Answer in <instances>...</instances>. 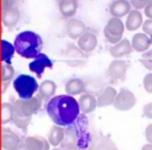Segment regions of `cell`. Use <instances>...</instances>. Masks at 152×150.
I'll use <instances>...</instances> for the list:
<instances>
[{
  "label": "cell",
  "instance_id": "obj_1",
  "mask_svg": "<svg viewBox=\"0 0 152 150\" xmlns=\"http://www.w3.org/2000/svg\"><path fill=\"white\" fill-rule=\"evenodd\" d=\"M46 111L51 120L58 126H70L80 116L78 100L67 94L51 98L47 104Z\"/></svg>",
  "mask_w": 152,
  "mask_h": 150
},
{
  "label": "cell",
  "instance_id": "obj_2",
  "mask_svg": "<svg viewBox=\"0 0 152 150\" xmlns=\"http://www.w3.org/2000/svg\"><path fill=\"white\" fill-rule=\"evenodd\" d=\"M42 97L34 96L30 100H18L13 104L14 117L13 121L17 127L25 131L31 120V116L37 114L42 107Z\"/></svg>",
  "mask_w": 152,
  "mask_h": 150
},
{
  "label": "cell",
  "instance_id": "obj_3",
  "mask_svg": "<svg viewBox=\"0 0 152 150\" xmlns=\"http://www.w3.org/2000/svg\"><path fill=\"white\" fill-rule=\"evenodd\" d=\"M16 52L26 59H34L41 54L43 47L42 38L34 31L20 32L14 42Z\"/></svg>",
  "mask_w": 152,
  "mask_h": 150
},
{
  "label": "cell",
  "instance_id": "obj_4",
  "mask_svg": "<svg viewBox=\"0 0 152 150\" xmlns=\"http://www.w3.org/2000/svg\"><path fill=\"white\" fill-rule=\"evenodd\" d=\"M14 88L21 100H30L39 89V84L34 77L28 75H19L14 80Z\"/></svg>",
  "mask_w": 152,
  "mask_h": 150
},
{
  "label": "cell",
  "instance_id": "obj_5",
  "mask_svg": "<svg viewBox=\"0 0 152 150\" xmlns=\"http://www.w3.org/2000/svg\"><path fill=\"white\" fill-rule=\"evenodd\" d=\"M124 24L118 18H112L108 20L105 28L103 30V33L105 38L110 44L117 45L120 43L122 38L123 32H124Z\"/></svg>",
  "mask_w": 152,
  "mask_h": 150
},
{
  "label": "cell",
  "instance_id": "obj_6",
  "mask_svg": "<svg viewBox=\"0 0 152 150\" xmlns=\"http://www.w3.org/2000/svg\"><path fill=\"white\" fill-rule=\"evenodd\" d=\"M20 19V12L15 1H2V23L9 30H13Z\"/></svg>",
  "mask_w": 152,
  "mask_h": 150
},
{
  "label": "cell",
  "instance_id": "obj_7",
  "mask_svg": "<svg viewBox=\"0 0 152 150\" xmlns=\"http://www.w3.org/2000/svg\"><path fill=\"white\" fill-rule=\"evenodd\" d=\"M129 67V64L123 60H114L108 65L107 74L110 80L114 83L123 82L126 79V73Z\"/></svg>",
  "mask_w": 152,
  "mask_h": 150
},
{
  "label": "cell",
  "instance_id": "obj_8",
  "mask_svg": "<svg viewBox=\"0 0 152 150\" xmlns=\"http://www.w3.org/2000/svg\"><path fill=\"white\" fill-rule=\"evenodd\" d=\"M137 102L134 94L128 89H121L114 102V107L119 111H128L133 108Z\"/></svg>",
  "mask_w": 152,
  "mask_h": 150
},
{
  "label": "cell",
  "instance_id": "obj_9",
  "mask_svg": "<svg viewBox=\"0 0 152 150\" xmlns=\"http://www.w3.org/2000/svg\"><path fill=\"white\" fill-rule=\"evenodd\" d=\"M52 67H53V63L51 61V59L47 55L43 54V53L39 54L34 59V61L29 63V71L36 74L39 78L42 77L45 69H52Z\"/></svg>",
  "mask_w": 152,
  "mask_h": 150
},
{
  "label": "cell",
  "instance_id": "obj_10",
  "mask_svg": "<svg viewBox=\"0 0 152 150\" xmlns=\"http://www.w3.org/2000/svg\"><path fill=\"white\" fill-rule=\"evenodd\" d=\"M21 145L27 150H49V142L41 136L24 138Z\"/></svg>",
  "mask_w": 152,
  "mask_h": 150
},
{
  "label": "cell",
  "instance_id": "obj_11",
  "mask_svg": "<svg viewBox=\"0 0 152 150\" xmlns=\"http://www.w3.org/2000/svg\"><path fill=\"white\" fill-rule=\"evenodd\" d=\"M21 146L20 138L10 128H2V147L5 150H17Z\"/></svg>",
  "mask_w": 152,
  "mask_h": 150
},
{
  "label": "cell",
  "instance_id": "obj_12",
  "mask_svg": "<svg viewBox=\"0 0 152 150\" xmlns=\"http://www.w3.org/2000/svg\"><path fill=\"white\" fill-rule=\"evenodd\" d=\"M67 34L70 38H80L86 33V24L78 19H70L67 24Z\"/></svg>",
  "mask_w": 152,
  "mask_h": 150
},
{
  "label": "cell",
  "instance_id": "obj_13",
  "mask_svg": "<svg viewBox=\"0 0 152 150\" xmlns=\"http://www.w3.org/2000/svg\"><path fill=\"white\" fill-rule=\"evenodd\" d=\"M131 12V3L126 0L113 1L110 5V13L114 18H122Z\"/></svg>",
  "mask_w": 152,
  "mask_h": 150
},
{
  "label": "cell",
  "instance_id": "obj_14",
  "mask_svg": "<svg viewBox=\"0 0 152 150\" xmlns=\"http://www.w3.org/2000/svg\"><path fill=\"white\" fill-rule=\"evenodd\" d=\"M131 45L133 50H135L137 52L145 53L152 45V38L145 33H137L135 35H133Z\"/></svg>",
  "mask_w": 152,
  "mask_h": 150
},
{
  "label": "cell",
  "instance_id": "obj_15",
  "mask_svg": "<svg viewBox=\"0 0 152 150\" xmlns=\"http://www.w3.org/2000/svg\"><path fill=\"white\" fill-rule=\"evenodd\" d=\"M90 150H118L112 139L106 136H100L92 140Z\"/></svg>",
  "mask_w": 152,
  "mask_h": 150
},
{
  "label": "cell",
  "instance_id": "obj_16",
  "mask_svg": "<svg viewBox=\"0 0 152 150\" xmlns=\"http://www.w3.org/2000/svg\"><path fill=\"white\" fill-rule=\"evenodd\" d=\"M97 36L91 32H86L78 40V47L80 51L85 53H90L95 50L97 47Z\"/></svg>",
  "mask_w": 152,
  "mask_h": 150
},
{
  "label": "cell",
  "instance_id": "obj_17",
  "mask_svg": "<svg viewBox=\"0 0 152 150\" xmlns=\"http://www.w3.org/2000/svg\"><path fill=\"white\" fill-rule=\"evenodd\" d=\"M80 111L83 114H89L95 111V109L98 106V102L94 95L90 93H85L79 97L78 100Z\"/></svg>",
  "mask_w": 152,
  "mask_h": 150
},
{
  "label": "cell",
  "instance_id": "obj_18",
  "mask_svg": "<svg viewBox=\"0 0 152 150\" xmlns=\"http://www.w3.org/2000/svg\"><path fill=\"white\" fill-rule=\"evenodd\" d=\"M132 50H133L132 45L130 44V42L128 40L125 38V40H122L117 45L113 46L110 51V55L114 58H120V57L129 55L132 52Z\"/></svg>",
  "mask_w": 152,
  "mask_h": 150
},
{
  "label": "cell",
  "instance_id": "obj_19",
  "mask_svg": "<svg viewBox=\"0 0 152 150\" xmlns=\"http://www.w3.org/2000/svg\"><path fill=\"white\" fill-rule=\"evenodd\" d=\"M117 95L118 94H117V91L115 88L106 87L100 93V95L97 98L98 107H106V106H110V105H114Z\"/></svg>",
  "mask_w": 152,
  "mask_h": 150
},
{
  "label": "cell",
  "instance_id": "obj_20",
  "mask_svg": "<svg viewBox=\"0 0 152 150\" xmlns=\"http://www.w3.org/2000/svg\"><path fill=\"white\" fill-rule=\"evenodd\" d=\"M86 89V84L83 80L74 78V79H70L69 81L66 83L65 90L66 93L69 95H77L80 94L85 91Z\"/></svg>",
  "mask_w": 152,
  "mask_h": 150
},
{
  "label": "cell",
  "instance_id": "obj_21",
  "mask_svg": "<svg viewBox=\"0 0 152 150\" xmlns=\"http://www.w3.org/2000/svg\"><path fill=\"white\" fill-rule=\"evenodd\" d=\"M142 22H143V16H142L141 12L131 11L129 13L128 17H127L125 27L128 31H134V30L139 29L141 27Z\"/></svg>",
  "mask_w": 152,
  "mask_h": 150
},
{
  "label": "cell",
  "instance_id": "obj_22",
  "mask_svg": "<svg viewBox=\"0 0 152 150\" xmlns=\"http://www.w3.org/2000/svg\"><path fill=\"white\" fill-rule=\"evenodd\" d=\"M64 139H65V129L63 127L58 125L51 127L48 133V142L50 145L56 147L63 143Z\"/></svg>",
  "mask_w": 152,
  "mask_h": 150
},
{
  "label": "cell",
  "instance_id": "obj_23",
  "mask_svg": "<svg viewBox=\"0 0 152 150\" xmlns=\"http://www.w3.org/2000/svg\"><path fill=\"white\" fill-rule=\"evenodd\" d=\"M77 1L74 0H63L59 1V12L65 18H72L77 12Z\"/></svg>",
  "mask_w": 152,
  "mask_h": 150
},
{
  "label": "cell",
  "instance_id": "obj_24",
  "mask_svg": "<svg viewBox=\"0 0 152 150\" xmlns=\"http://www.w3.org/2000/svg\"><path fill=\"white\" fill-rule=\"evenodd\" d=\"M55 91H56V84L53 81L50 80H46V81L42 82L39 88V95L42 97V100H49L52 95H54Z\"/></svg>",
  "mask_w": 152,
  "mask_h": 150
},
{
  "label": "cell",
  "instance_id": "obj_25",
  "mask_svg": "<svg viewBox=\"0 0 152 150\" xmlns=\"http://www.w3.org/2000/svg\"><path fill=\"white\" fill-rule=\"evenodd\" d=\"M1 48H2V61L7 64H11L12 58L15 54V46L9 43L7 40H1Z\"/></svg>",
  "mask_w": 152,
  "mask_h": 150
},
{
  "label": "cell",
  "instance_id": "obj_26",
  "mask_svg": "<svg viewBox=\"0 0 152 150\" xmlns=\"http://www.w3.org/2000/svg\"><path fill=\"white\" fill-rule=\"evenodd\" d=\"M14 117V108L13 105L9 102H3L2 104V124L10 122L13 120Z\"/></svg>",
  "mask_w": 152,
  "mask_h": 150
},
{
  "label": "cell",
  "instance_id": "obj_27",
  "mask_svg": "<svg viewBox=\"0 0 152 150\" xmlns=\"http://www.w3.org/2000/svg\"><path fill=\"white\" fill-rule=\"evenodd\" d=\"M1 71H2V82L5 84V82H10L13 77L15 76V69L11 64H7L3 63L1 66Z\"/></svg>",
  "mask_w": 152,
  "mask_h": 150
},
{
  "label": "cell",
  "instance_id": "obj_28",
  "mask_svg": "<svg viewBox=\"0 0 152 150\" xmlns=\"http://www.w3.org/2000/svg\"><path fill=\"white\" fill-rule=\"evenodd\" d=\"M140 62L145 66V69H147L148 71H152V50H149L147 52L143 53Z\"/></svg>",
  "mask_w": 152,
  "mask_h": 150
},
{
  "label": "cell",
  "instance_id": "obj_29",
  "mask_svg": "<svg viewBox=\"0 0 152 150\" xmlns=\"http://www.w3.org/2000/svg\"><path fill=\"white\" fill-rule=\"evenodd\" d=\"M143 84H144V88H145L146 91H147L148 93H152V73L145 76Z\"/></svg>",
  "mask_w": 152,
  "mask_h": 150
},
{
  "label": "cell",
  "instance_id": "obj_30",
  "mask_svg": "<svg viewBox=\"0 0 152 150\" xmlns=\"http://www.w3.org/2000/svg\"><path fill=\"white\" fill-rule=\"evenodd\" d=\"M130 2H131V5H133V7H135L137 9H143V7L146 9V6L149 5L152 1L151 0H132Z\"/></svg>",
  "mask_w": 152,
  "mask_h": 150
},
{
  "label": "cell",
  "instance_id": "obj_31",
  "mask_svg": "<svg viewBox=\"0 0 152 150\" xmlns=\"http://www.w3.org/2000/svg\"><path fill=\"white\" fill-rule=\"evenodd\" d=\"M143 30L144 33L147 34L148 36L152 38V20H147L143 24Z\"/></svg>",
  "mask_w": 152,
  "mask_h": 150
},
{
  "label": "cell",
  "instance_id": "obj_32",
  "mask_svg": "<svg viewBox=\"0 0 152 150\" xmlns=\"http://www.w3.org/2000/svg\"><path fill=\"white\" fill-rule=\"evenodd\" d=\"M143 114L145 117L147 118L152 119V102H149V104L145 105L143 109Z\"/></svg>",
  "mask_w": 152,
  "mask_h": 150
},
{
  "label": "cell",
  "instance_id": "obj_33",
  "mask_svg": "<svg viewBox=\"0 0 152 150\" xmlns=\"http://www.w3.org/2000/svg\"><path fill=\"white\" fill-rule=\"evenodd\" d=\"M145 135H146V139H147L148 143L152 144V123L146 127Z\"/></svg>",
  "mask_w": 152,
  "mask_h": 150
},
{
  "label": "cell",
  "instance_id": "obj_34",
  "mask_svg": "<svg viewBox=\"0 0 152 150\" xmlns=\"http://www.w3.org/2000/svg\"><path fill=\"white\" fill-rule=\"evenodd\" d=\"M145 15L149 18V20H152V2L149 5H147L145 9Z\"/></svg>",
  "mask_w": 152,
  "mask_h": 150
},
{
  "label": "cell",
  "instance_id": "obj_35",
  "mask_svg": "<svg viewBox=\"0 0 152 150\" xmlns=\"http://www.w3.org/2000/svg\"><path fill=\"white\" fill-rule=\"evenodd\" d=\"M141 150H152V144H145Z\"/></svg>",
  "mask_w": 152,
  "mask_h": 150
},
{
  "label": "cell",
  "instance_id": "obj_36",
  "mask_svg": "<svg viewBox=\"0 0 152 150\" xmlns=\"http://www.w3.org/2000/svg\"><path fill=\"white\" fill-rule=\"evenodd\" d=\"M17 150H27V149H26V148H25V147H24V146H22V145H21V146H20V147H19V148H18V149H17Z\"/></svg>",
  "mask_w": 152,
  "mask_h": 150
},
{
  "label": "cell",
  "instance_id": "obj_37",
  "mask_svg": "<svg viewBox=\"0 0 152 150\" xmlns=\"http://www.w3.org/2000/svg\"><path fill=\"white\" fill-rule=\"evenodd\" d=\"M75 150H86V149H75Z\"/></svg>",
  "mask_w": 152,
  "mask_h": 150
}]
</instances>
